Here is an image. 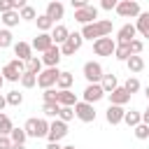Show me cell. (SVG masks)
Here are the masks:
<instances>
[{
    "mask_svg": "<svg viewBox=\"0 0 149 149\" xmlns=\"http://www.w3.org/2000/svg\"><path fill=\"white\" fill-rule=\"evenodd\" d=\"M23 102V95L19 93V91H9L7 93V105H12V107H19Z\"/></svg>",
    "mask_w": 149,
    "mask_h": 149,
    "instance_id": "f35d334b",
    "label": "cell"
},
{
    "mask_svg": "<svg viewBox=\"0 0 149 149\" xmlns=\"http://www.w3.org/2000/svg\"><path fill=\"white\" fill-rule=\"evenodd\" d=\"M42 98H44V102H58V91H56L54 86H51V88H44Z\"/></svg>",
    "mask_w": 149,
    "mask_h": 149,
    "instance_id": "60d3db41",
    "label": "cell"
},
{
    "mask_svg": "<svg viewBox=\"0 0 149 149\" xmlns=\"http://www.w3.org/2000/svg\"><path fill=\"white\" fill-rule=\"evenodd\" d=\"M81 44H84V35L81 33H70L68 40L61 44V51H63V56H74V51H79Z\"/></svg>",
    "mask_w": 149,
    "mask_h": 149,
    "instance_id": "52a82bcc",
    "label": "cell"
},
{
    "mask_svg": "<svg viewBox=\"0 0 149 149\" xmlns=\"http://www.w3.org/2000/svg\"><path fill=\"white\" fill-rule=\"evenodd\" d=\"M14 35H12V30L9 28H2L0 30V49H7V47H12L14 44V40H12Z\"/></svg>",
    "mask_w": 149,
    "mask_h": 149,
    "instance_id": "836d02e7",
    "label": "cell"
},
{
    "mask_svg": "<svg viewBox=\"0 0 149 149\" xmlns=\"http://www.w3.org/2000/svg\"><path fill=\"white\" fill-rule=\"evenodd\" d=\"M42 65H44V63H42L40 56H30V58L26 61V70L33 72V74H40V72H42Z\"/></svg>",
    "mask_w": 149,
    "mask_h": 149,
    "instance_id": "4316f807",
    "label": "cell"
},
{
    "mask_svg": "<svg viewBox=\"0 0 149 149\" xmlns=\"http://www.w3.org/2000/svg\"><path fill=\"white\" fill-rule=\"evenodd\" d=\"M144 95H147V100H149V86H147V88H144Z\"/></svg>",
    "mask_w": 149,
    "mask_h": 149,
    "instance_id": "f5cc1de1",
    "label": "cell"
},
{
    "mask_svg": "<svg viewBox=\"0 0 149 149\" xmlns=\"http://www.w3.org/2000/svg\"><path fill=\"white\" fill-rule=\"evenodd\" d=\"M123 123H128V126H137V123H142V114L137 112V109H130V112H126L123 114Z\"/></svg>",
    "mask_w": 149,
    "mask_h": 149,
    "instance_id": "f546056e",
    "label": "cell"
},
{
    "mask_svg": "<svg viewBox=\"0 0 149 149\" xmlns=\"http://www.w3.org/2000/svg\"><path fill=\"white\" fill-rule=\"evenodd\" d=\"M93 51H95V56H114V51H116V40H112L109 35L98 37V40H93Z\"/></svg>",
    "mask_w": 149,
    "mask_h": 149,
    "instance_id": "277c9868",
    "label": "cell"
},
{
    "mask_svg": "<svg viewBox=\"0 0 149 149\" xmlns=\"http://www.w3.org/2000/svg\"><path fill=\"white\" fill-rule=\"evenodd\" d=\"M5 105H7V95H2V93H0V112L5 109Z\"/></svg>",
    "mask_w": 149,
    "mask_h": 149,
    "instance_id": "7dc6e473",
    "label": "cell"
},
{
    "mask_svg": "<svg viewBox=\"0 0 149 149\" xmlns=\"http://www.w3.org/2000/svg\"><path fill=\"white\" fill-rule=\"evenodd\" d=\"M109 95V105H126L128 100H130V93L126 91V86H116L112 93H107Z\"/></svg>",
    "mask_w": 149,
    "mask_h": 149,
    "instance_id": "9a60e30c",
    "label": "cell"
},
{
    "mask_svg": "<svg viewBox=\"0 0 149 149\" xmlns=\"http://www.w3.org/2000/svg\"><path fill=\"white\" fill-rule=\"evenodd\" d=\"M44 14L56 23V21H61V19L65 16V7H63V2H61V0H51V2L47 5V12H44Z\"/></svg>",
    "mask_w": 149,
    "mask_h": 149,
    "instance_id": "4fadbf2b",
    "label": "cell"
},
{
    "mask_svg": "<svg viewBox=\"0 0 149 149\" xmlns=\"http://www.w3.org/2000/svg\"><path fill=\"white\" fill-rule=\"evenodd\" d=\"M74 21L77 23H93V21H98V7H93V5H86V7H81V9H74Z\"/></svg>",
    "mask_w": 149,
    "mask_h": 149,
    "instance_id": "30bf717a",
    "label": "cell"
},
{
    "mask_svg": "<svg viewBox=\"0 0 149 149\" xmlns=\"http://www.w3.org/2000/svg\"><path fill=\"white\" fill-rule=\"evenodd\" d=\"M142 49H144V42L142 40H130V54H142Z\"/></svg>",
    "mask_w": 149,
    "mask_h": 149,
    "instance_id": "7bdbcfd3",
    "label": "cell"
},
{
    "mask_svg": "<svg viewBox=\"0 0 149 149\" xmlns=\"http://www.w3.org/2000/svg\"><path fill=\"white\" fill-rule=\"evenodd\" d=\"M21 7H26V0H0V14L9 9H21Z\"/></svg>",
    "mask_w": 149,
    "mask_h": 149,
    "instance_id": "83f0119b",
    "label": "cell"
},
{
    "mask_svg": "<svg viewBox=\"0 0 149 149\" xmlns=\"http://www.w3.org/2000/svg\"><path fill=\"white\" fill-rule=\"evenodd\" d=\"M114 9H116V14H119L121 19H137L140 12H142L137 0H119V5H116Z\"/></svg>",
    "mask_w": 149,
    "mask_h": 149,
    "instance_id": "3957f363",
    "label": "cell"
},
{
    "mask_svg": "<svg viewBox=\"0 0 149 149\" xmlns=\"http://www.w3.org/2000/svg\"><path fill=\"white\" fill-rule=\"evenodd\" d=\"M109 33H112V21H107V19L93 21V23H84V28H81L84 40H98V37H105Z\"/></svg>",
    "mask_w": 149,
    "mask_h": 149,
    "instance_id": "6da1fadb",
    "label": "cell"
},
{
    "mask_svg": "<svg viewBox=\"0 0 149 149\" xmlns=\"http://www.w3.org/2000/svg\"><path fill=\"white\" fill-rule=\"evenodd\" d=\"M12 128H14L12 119H9L5 112H0V135H9V133H12Z\"/></svg>",
    "mask_w": 149,
    "mask_h": 149,
    "instance_id": "1f68e13d",
    "label": "cell"
},
{
    "mask_svg": "<svg viewBox=\"0 0 149 149\" xmlns=\"http://www.w3.org/2000/svg\"><path fill=\"white\" fill-rule=\"evenodd\" d=\"M12 149H26V144H12Z\"/></svg>",
    "mask_w": 149,
    "mask_h": 149,
    "instance_id": "f907efd6",
    "label": "cell"
},
{
    "mask_svg": "<svg viewBox=\"0 0 149 149\" xmlns=\"http://www.w3.org/2000/svg\"><path fill=\"white\" fill-rule=\"evenodd\" d=\"M68 35H70V30L63 26V23H58V26H54V30H51V37H54V44H63L65 40H68Z\"/></svg>",
    "mask_w": 149,
    "mask_h": 149,
    "instance_id": "603a6c76",
    "label": "cell"
},
{
    "mask_svg": "<svg viewBox=\"0 0 149 149\" xmlns=\"http://www.w3.org/2000/svg\"><path fill=\"white\" fill-rule=\"evenodd\" d=\"M135 35H137L135 23H126V26L119 28V33H116V42H130V40H135Z\"/></svg>",
    "mask_w": 149,
    "mask_h": 149,
    "instance_id": "e0dca14e",
    "label": "cell"
},
{
    "mask_svg": "<svg viewBox=\"0 0 149 149\" xmlns=\"http://www.w3.org/2000/svg\"><path fill=\"white\" fill-rule=\"evenodd\" d=\"M126 65H128V70H130L133 74H137V72H142V70L147 68V63H144V58H142L140 54H133V56H128Z\"/></svg>",
    "mask_w": 149,
    "mask_h": 149,
    "instance_id": "d6986e66",
    "label": "cell"
},
{
    "mask_svg": "<svg viewBox=\"0 0 149 149\" xmlns=\"http://www.w3.org/2000/svg\"><path fill=\"white\" fill-rule=\"evenodd\" d=\"M116 5H119V0H100V7H102V9H107V12H109V9H114Z\"/></svg>",
    "mask_w": 149,
    "mask_h": 149,
    "instance_id": "f6af8a7d",
    "label": "cell"
},
{
    "mask_svg": "<svg viewBox=\"0 0 149 149\" xmlns=\"http://www.w3.org/2000/svg\"><path fill=\"white\" fill-rule=\"evenodd\" d=\"M0 72H2L5 81H21V74L26 72V61L14 58V61H9V63H7Z\"/></svg>",
    "mask_w": 149,
    "mask_h": 149,
    "instance_id": "7a4b0ae2",
    "label": "cell"
},
{
    "mask_svg": "<svg viewBox=\"0 0 149 149\" xmlns=\"http://www.w3.org/2000/svg\"><path fill=\"white\" fill-rule=\"evenodd\" d=\"M81 95H84V100H86V102H98V100H102L107 93H105L102 84L98 81V84H88V86L84 88V93H81Z\"/></svg>",
    "mask_w": 149,
    "mask_h": 149,
    "instance_id": "8fae6325",
    "label": "cell"
},
{
    "mask_svg": "<svg viewBox=\"0 0 149 149\" xmlns=\"http://www.w3.org/2000/svg\"><path fill=\"white\" fill-rule=\"evenodd\" d=\"M70 5H72L74 9H81V7H86V5H88V0H70Z\"/></svg>",
    "mask_w": 149,
    "mask_h": 149,
    "instance_id": "bcb514c9",
    "label": "cell"
},
{
    "mask_svg": "<svg viewBox=\"0 0 149 149\" xmlns=\"http://www.w3.org/2000/svg\"><path fill=\"white\" fill-rule=\"evenodd\" d=\"M135 28L142 37H149V12H140V16L135 21Z\"/></svg>",
    "mask_w": 149,
    "mask_h": 149,
    "instance_id": "7402d4cb",
    "label": "cell"
},
{
    "mask_svg": "<svg viewBox=\"0 0 149 149\" xmlns=\"http://www.w3.org/2000/svg\"><path fill=\"white\" fill-rule=\"evenodd\" d=\"M9 137H12V142H14V144H26L28 133H26V128H12Z\"/></svg>",
    "mask_w": 149,
    "mask_h": 149,
    "instance_id": "4dcf8cb0",
    "label": "cell"
},
{
    "mask_svg": "<svg viewBox=\"0 0 149 149\" xmlns=\"http://www.w3.org/2000/svg\"><path fill=\"white\" fill-rule=\"evenodd\" d=\"M0 21L5 23V28H14V26H19V21H21V14H19V9L2 12V14H0Z\"/></svg>",
    "mask_w": 149,
    "mask_h": 149,
    "instance_id": "ac0fdd59",
    "label": "cell"
},
{
    "mask_svg": "<svg viewBox=\"0 0 149 149\" xmlns=\"http://www.w3.org/2000/svg\"><path fill=\"white\" fill-rule=\"evenodd\" d=\"M102 65L98 63V61H88V63H84V77H86V81L88 84H98V81H102Z\"/></svg>",
    "mask_w": 149,
    "mask_h": 149,
    "instance_id": "ba28073f",
    "label": "cell"
},
{
    "mask_svg": "<svg viewBox=\"0 0 149 149\" xmlns=\"http://www.w3.org/2000/svg\"><path fill=\"white\" fill-rule=\"evenodd\" d=\"M72 81H74L72 72H61V74H58V81H56V86H58V88H70V86H72Z\"/></svg>",
    "mask_w": 149,
    "mask_h": 149,
    "instance_id": "d6a6232c",
    "label": "cell"
},
{
    "mask_svg": "<svg viewBox=\"0 0 149 149\" xmlns=\"http://www.w3.org/2000/svg\"><path fill=\"white\" fill-rule=\"evenodd\" d=\"M35 84H37V74H33V72L26 70V72L21 74V86H23V88H33Z\"/></svg>",
    "mask_w": 149,
    "mask_h": 149,
    "instance_id": "e575fe53",
    "label": "cell"
},
{
    "mask_svg": "<svg viewBox=\"0 0 149 149\" xmlns=\"http://www.w3.org/2000/svg\"><path fill=\"white\" fill-rule=\"evenodd\" d=\"M23 128H26V133H28V137H37V119H28Z\"/></svg>",
    "mask_w": 149,
    "mask_h": 149,
    "instance_id": "b9f144b4",
    "label": "cell"
},
{
    "mask_svg": "<svg viewBox=\"0 0 149 149\" xmlns=\"http://www.w3.org/2000/svg\"><path fill=\"white\" fill-rule=\"evenodd\" d=\"M65 135H68V121H63V119H58V116H56V119L49 123L47 140H49V142H61Z\"/></svg>",
    "mask_w": 149,
    "mask_h": 149,
    "instance_id": "8992f818",
    "label": "cell"
},
{
    "mask_svg": "<svg viewBox=\"0 0 149 149\" xmlns=\"http://www.w3.org/2000/svg\"><path fill=\"white\" fill-rule=\"evenodd\" d=\"M135 137H137V140H147V137H149V123H144V121L137 123V126H135Z\"/></svg>",
    "mask_w": 149,
    "mask_h": 149,
    "instance_id": "ab89813d",
    "label": "cell"
},
{
    "mask_svg": "<svg viewBox=\"0 0 149 149\" xmlns=\"http://www.w3.org/2000/svg\"><path fill=\"white\" fill-rule=\"evenodd\" d=\"M47 149H63V147H61V142H49Z\"/></svg>",
    "mask_w": 149,
    "mask_h": 149,
    "instance_id": "c3c4849f",
    "label": "cell"
},
{
    "mask_svg": "<svg viewBox=\"0 0 149 149\" xmlns=\"http://www.w3.org/2000/svg\"><path fill=\"white\" fill-rule=\"evenodd\" d=\"M102 88H105V93H112L116 86H119V79H116V74L114 72H109V74H102Z\"/></svg>",
    "mask_w": 149,
    "mask_h": 149,
    "instance_id": "484cf974",
    "label": "cell"
},
{
    "mask_svg": "<svg viewBox=\"0 0 149 149\" xmlns=\"http://www.w3.org/2000/svg\"><path fill=\"white\" fill-rule=\"evenodd\" d=\"M2 84H5V77H2V72H0V88H2Z\"/></svg>",
    "mask_w": 149,
    "mask_h": 149,
    "instance_id": "816d5d0a",
    "label": "cell"
},
{
    "mask_svg": "<svg viewBox=\"0 0 149 149\" xmlns=\"http://www.w3.org/2000/svg\"><path fill=\"white\" fill-rule=\"evenodd\" d=\"M58 112H61V105H58V102H44V105H42V114L49 116V119H56Z\"/></svg>",
    "mask_w": 149,
    "mask_h": 149,
    "instance_id": "f1b7e54d",
    "label": "cell"
},
{
    "mask_svg": "<svg viewBox=\"0 0 149 149\" xmlns=\"http://www.w3.org/2000/svg\"><path fill=\"white\" fill-rule=\"evenodd\" d=\"M51 44H54L51 33H40V35L33 40V49H35V51H42V54H44V51H47Z\"/></svg>",
    "mask_w": 149,
    "mask_h": 149,
    "instance_id": "2e32d148",
    "label": "cell"
},
{
    "mask_svg": "<svg viewBox=\"0 0 149 149\" xmlns=\"http://www.w3.org/2000/svg\"><path fill=\"white\" fill-rule=\"evenodd\" d=\"M77 114H74V107H68V105H61V112H58V119L63 121H72Z\"/></svg>",
    "mask_w": 149,
    "mask_h": 149,
    "instance_id": "8d00e7d4",
    "label": "cell"
},
{
    "mask_svg": "<svg viewBox=\"0 0 149 149\" xmlns=\"http://www.w3.org/2000/svg\"><path fill=\"white\" fill-rule=\"evenodd\" d=\"M63 149H77V147H74V144H68V147H63Z\"/></svg>",
    "mask_w": 149,
    "mask_h": 149,
    "instance_id": "db71d44e",
    "label": "cell"
},
{
    "mask_svg": "<svg viewBox=\"0 0 149 149\" xmlns=\"http://www.w3.org/2000/svg\"><path fill=\"white\" fill-rule=\"evenodd\" d=\"M123 114H126L123 105H109V107H107V112H105V119H107V123L116 126V123H121V121H123Z\"/></svg>",
    "mask_w": 149,
    "mask_h": 149,
    "instance_id": "5bb4252c",
    "label": "cell"
},
{
    "mask_svg": "<svg viewBox=\"0 0 149 149\" xmlns=\"http://www.w3.org/2000/svg\"><path fill=\"white\" fill-rule=\"evenodd\" d=\"M14 56L21 58V61H28V58L33 56V44H28V42H16V44H14Z\"/></svg>",
    "mask_w": 149,
    "mask_h": 149,
    "instance_id": "ffe728a7",
    "label": "cell"
},
{
    "mask_svg": "<svg viewBox=\"0 0 149 149\" xmlns=\"http://www.w3.org/2000/svg\"><path fill=\"white\" fill-rule=\"evenodd\" d=\"M35 23H37V30H40V33H49V30H54V26H56L47 14H40V16L35 19Z\"/></svg>",
    "mask_w": 149,
    "mask_h": 149,
    "instance_id": "d4e9b609",
    "label": "cell"
},
{
    "mask_svg": "<svg viewBox=\"0 0 149 149\" xmlns=\"http://www.w3.org/2000/svg\"><path fill=\"white\" fill-rule=\"evenodd\" d=\"M12 137L9 135H0V149H12Z\"/></svg>",
    "mask_w": 149,
    "mask_h": 149,
    "instance_id": "ee69618b",
    "label": "cell"
},
{
    "mask_svg": "<svg viewBox=\"0 0 149 149\" xmlns=\"http://www.w3.org/2000/svg\"><path fill=\"white\" fill-rule=\"evenodd\" d=\"M19 14H21V19H23V21H35V19H37V12H35L30 5L21 7V9H19Z\"/></svg>",
    "mask_w": 149,
    "mask_h": 149,
    "instance_id": "d590c367",
    "label": "cell"
},
{
    "mask_svg": "<svg viewBox=\"0 0 149 149\" xmlns=\"http://www.w3.org/2000/svg\"><path fill=\"white\" fill-rule=\"evenodd\" d=\"M128 56H133L130 54V42H116V51H114V58L116 61H128Z\"/></svg>",
    "mask_w": 149,
    "mask_h": 149,
    "instance_id": "cb8c5ba5",
    "label": "cell"
},
{
    "mask_svg": "<svg viewBox=\"0 0 149 149\" xmlns=\"http://www.w3.org/2000/svg\"><path fill=\"white\" fill-rule=\"evenodd\" d=\"M74 114H77V119L79 121H84V123H91V121H95V109H93V102H86V100H77V105H74Z\"/></svg>",
    "mask_w": 149,
    "mask_h": 149,
    "instance_id": "9c48e42d",
    "label": "cell"
},
{
    "mask_svg": "<svg viewBox=\"0 0 149 149\" xmlns=\"http://www.w3.org/2000/svg\"><path fill=\"white\" fill-rule=\"evenodd\" d=\"M61 56H63L61 47H58V44H51V47H49V49L44 51V56H42V63H44L47 68H54V65H58Z\"/></svg>",
    "mask_w": 149,
    "mask_h": 149,
    "instance_id": "7c38bea8",
    "label": "cell"
},
{
    "mask_svg": "<svg viewBox=\"0 0 149 149\" xmlns=\"http://www.w3.org/2000/svg\"><path fill=\"white\" fill-rule=\"evenodd\" d=\"M142 121H144V123H149V105H147V109L142 112Z\"/></svg>",
    "mask_w": 149,
    "mask_h": 149,
    "instance_id": "681fc988",
    "label": "cell"
},
{
    "mask_svg": "<svg viewBox=\"0 0 149 149\" xmlns=\"http://www.w3.org/2000/svg\"><path fill=\"white\" fill-rule=\"evenodd\" d=\"M58 105L74 107V105H77V95H74L70 88H58Z\"/></svg>",
    "mask_w": 149,
    "mask_h": 149,
    "instance_id": "44dd1931",
    "label": "cell"
},
{
    "mask_svg": "<svg viewBox=\"0 0 149 149\" xmlns=\"http://www.w3.org/2000/svg\"><path fill=\"white\" fill-rule=\"evenodd\" d=\"M58 74H61V70H58V65H54V68H47V70H42L40 74H37V86L44 91V88H51V86H56V81H58Z\"/></svg>",
    "mask_w": 149,
    "mask_h": 149,
    "instance_id": "5b68a950",
    "label": "cell"
},
{
    "mask_svg": "<svg viewBox=\"0 0 149 149\" xmlns=\"http://www.w3.org/2000/svg\"><path fill=\"white\" fill-rule=\"evenodd\" d=\"M123 86H126V91L133 95V93H137V91H140V79H137V77H128Z\"/></svg>",
    "mask_w": 149,
    "mask_h": 149,
    "instance_id": "74e56055",
    "label": "cell"
}]
</instances>
